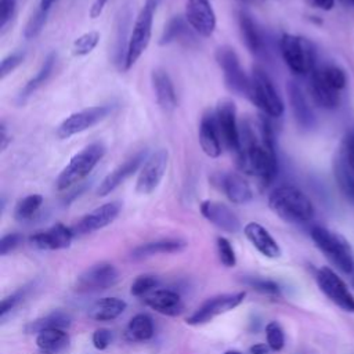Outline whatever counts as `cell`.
<instances>
[{
  "label": "cell",
  "mask_w": 354,
  "mask_h": 354,
  "mask_svg": "<svg viewBox=\"0 0 354 354\" xmlns=\"http://www.w3.org/2000/svg\"><path fill=\"white\" fill-rule=\"evenodd\" d=\"M270 209L283 221L301 224L314 216V205L311 199L293 185H281L268 196Z\"/></svg>",
  "instance_id": "cell-1"
},
{
  "label": "cell",
  "mask_w": 354,
  "mask_h": 354,
  "mask_svg": "<svg viewBox=\"0 0 354 354\" xmlns=\"http://www.w3.org/2000/svg\"><path fill=\"white\" fill-rule=\"evenodd\" d=\"M310 235L315 246L337 270L344 274L354 271L353 250L344 236L321 225L313 227Z\"/></svg>",
  "instance_id": "cell-2"
},
{
  "label": "cell",
  "mask_w": 354,
  "mask_h": 354,
  "mask_svg": "<svg viewBox=\"0 0 354 354\" xmlns=\"http://www.w3.org/2000/svg\"><path fill=\"white\" fill-rule=\"evenodd\" d=\"M104 155L105 147L101 142H93L84 147L77 153H75L57 177V189L64 191L80 183L84 177H87L91 173V170L97 166V163L102 159Z\"/></svg>",
  "instance_id": "cell-3"
},
{
  "label": "cell",
  "mask_w": 354,
  "mask_h": 354,
  "mask_svg": "<svg viewBox=\"0 0 354 354\" xmlns=\"http://www.w3.org/2000/svg\"><path fill=\"white\" fill-rule=\"evenodd\" d=\"M156 6H158V0H145L144 6L141 7L134 21L131 33L127 40L124 59H123L124 71H129L137 62V59L142 55V53L147 50L151 41Z\"/></svg>",
  "instance_id": "cell-4"
},
{
  "label": "cell",
  "mask_w": 354,
  "mask_h": 354,
  "mask_svg": "<svg viewBox=\"0 0 354 354\" xmlns=\"http://www.w3.org/2000/svg\"><path fill=\"white\" fill-rule=\"evenodd\" d=\"M248 100L268 118H281L283 115V101L267 72L259 65L252 68Z\"/></svg>",
  "instance_id": "cell-5"
},
{
  "label": "cell",
  "mask_w": 354,
  "mask_h": 354,
  "mask_svg": "<svg viewBox=\"0 0 354 354\" xmlns=\"http://www.w3.org/2000/svg\"><path fill=\"white\" fill-rule=\"evenodd\" d=\"M281 55L286 66L297 76L310 75L315 68V50L306 37L283 33L279 39Z\"/></svg>",
  "instance_id": "cell-6"
},
{
  "label": "cell",
  "mask_w": 354,
  "mask_h": 354,
  "mask_svg": "<svg viewBox=\"0 0 354 354\" xmlns=\"http://www.w3.org/2000/svg\"><path fill=\"white\" fill-rule=\"evenodd\" d=\"M216 61L223 72L227 88L241 97H249L250 76L243 71L236 51L230 46H221L216 51Z\"/></svg>",
  "instance_id": "cell-7"
},
{
  "label": "cell",
  "mask_w": 354,
  "mask_h": 354,
  "mask_svg": "<svg viewBox=\"0 0 354 354\" xmlns=\"http://www.w3.org/2000/svg\"><path fill=\"white\" fill-rule=\"evenodd\" d=\"M115 109V105L112 104H104V105H93L84 109H80L77 112L71 113L66 116L59 126L57 127V136L61 140L69 138L75 134L83 133L104 119H106Z\"/></svg>",
  "instance_id": "cell-8"
},
{
  "label": "cell",
  "mask_w": 354,
  "mask_h": 354,
  "mask_svg": "<svg viewBox=\"0 0 354 354\" xmlns=\"http://www.w3.org/2000/svg\"><path fill=\"white\" fill-rule=\"evenodd\" d=\"M245 296H246V292H234V293H223V295L209 297L187 318L185 322L194 326L207 324L217 315H221L224 313H228L236 308L245 300Z\"/></svg>",
  "instance_id": "cell-9"
},
{
  "label": "cell",
  "mask_w": 354,
  "mask_h": 354,
  "mask_svg": "<svg viewBox=\"0 0 354 354\" xmlns=\"http://www.w3.org/2000/svg\"><path fill=\"white\" fill-rule=\"evenodd\" d=\"M169 165V152L165 148H160L151 153L138 171L136 181V191L141 195L152 194L160 184L162 178L166 174Z\"/></svg>",
  "instance_id": "cell-10"
},
{
  "label": "cell",
  "mask_w": 354,
  "mask_h": 354,
  "mask_svg": "<svg viewBox=\"0 0 354 354\" xmlns=\"http://www.w3.org/2000/svg\"><path fill=\"white\" fill-rule=\"evenodd\" d=\"M315 281L321 292L337 307L347 313H354V296L344 281L329 267H321L315 274Z\"/></svg>",
  "instance_id": "cell-11"
},
{
  "label": "cell",
  "mask_w": 354,
  "mask_h": 354,
  "mask_svg": "<svg viewBox=\"0 0 354 354\" xmlns=\"http://www.w3.org/2000/svg\"><path fill=\"white\" fill-rule=\"evenodd\" d=\"M119 271L112 263L100 261L87 267L75 281V290L88 293L100 292L116 283Z\"/></svg>",
  "instance_id": "cell-12"
},
{
  "label": "cell",
  "mask_w": 354,
  "mask_h": 354,
  "mask_svg": "<svg viewBox=\"0 0 354 354\" xmlns=\"http://www.w3.org/2000/svg\"><path fill=\"white\" fill-rule=\"evenodd\" d=\"M218 131L223 144L234 153H238L241 138H239V123L236 119V106L230 98H223L217 102L214 109Z\"/></svg>",
  "instance_id": "cell-13"
},
{
  "label": "cell",
  "mask_w": 354,
  "mask_h": 354,
  "mask_svg": "<svg viewBox=\"0 0 354 354\" xmlns=\"http://www.w3.org/2000/svg\"><path fill=\"white\" fill-rule=\"evenodd\" d=\"M185 19L203 37H210L216 29V14L209 0H185Z\"/></svg>",
  "instance_id": "cell-14"
},
{
  "label": "cell",
  "mask_w": 354,
  "mask_h": 354,
  "mask_svg": "<svg viewBox=\"0 0 354 354\" xmlns=\"http://www.w3.org/2000/svg\"><path fill=\"white\" fill-rule=\"evenodd\" d=\"M120 209H122V205L115 201L106 202V203L93 209L91 212L84 214L75 224V227H72L73 234L84 235V234H90V232L98 231V230L109 225L111 223H113L116 220V217L120 213Z\"/></svg>",
  "instance_id": "cell-15"
},
{
  "label": "cell",
  "mask_w": 354,
  "mask_h": 354,
  "mask_svg": "<svg viewBox=\"0 0 354 354\" xmlns=\"http://www.w3.org/2000/svg\"><path fill=\"white\" fill-rule=\"evenodd\" d=\"M147 158H148L147 151L141 149L140 152L134 153L131 158H129L127 160H124L123 163L116 166L111 173H108L102 178V181L97 187V195L98 196H106L108 194L115 191L122 183H124L138 169H141V166L144 165Z\"/></svg>",
  "instance_id": "cell-16"
},
{
  "label": "cell",
  "mask_w": 354,
  "mask_h": 354,
  "mask_svg": "<svg viewBox=\"0 0 354 354\" xmlns=\"http://www.w3.org/2000/svg\"><path fill=\"white\" fill-rule=\"evenodd\" d=\"M75 234L73 230L62 223H57L46 231L36 232L29 236L32 246L40 250H59L71 246Z\"/></svg>",
  "instance_id": "cell-17"
},
{
  "label": "cell",
  "mask_w": 354,
  "mask_h": 354,
  "mask_svg": "<svg viewBox=\"0 0 354 354\" xmlns=\"http://www.w3.org/2000/svg\"><path fill=\"white\" fill-rule=\"evenodd\" d=\"M199 207L202 216L217 228L230 234H235L241 230V221L238 216L227 205L217 201L206 199L202 201Z\"/></svg>",
  "instance_id": "cell-18"
},
{
  "label": "cell",
  "mask_w": 354,
  "mask_h": 354,
  "mask_svg": "<svg viewBox=\"0 0 354 354\" xmlns=\"http://www.w3.org/2000/svg\"><path fill=\"white\" fill-rule=\"evenodd\" d=\"M199 144L202 151L209 158H218L223 151V141L217 126L216 112L212 109H207L203 112L201 122H199V130H198Z\"/></svg>",
  "instance_id": "cell-19"
},
{
  "label": "cell",
  "mask_w": 354,
  "mask_h": 354,
  "mask_svg": "<svg viewBox=\"0 0 354 354\" xmlns=\"http://www.w3.org/2000/svg\"><path fill=\"white\" fill-rule=\"evenodd\" d=\"M308 91L315 105L324 109H335L340 104V91L333 88L322 76L319 66L314 68L308 79Z\"/></svg>",
  "instance_id": "cell-20"
},
{
  "label": "cell",
  "mask_w": 354,
  "mask_h": 354,
  "mask_svg": "<svg viewBox=\"0 0 354 354\" xmlns=\"http://www.w3.org/2000/svg\"><path fill=\"white\" fill-rule=\"evenodd\" d=\"M151 83L159 108L166 113L173 112L177 108L178 101L170 75L162 68H155L151 72Z\"/></svg>",
  "instance_id": "cell-21"
},
{
  "label": "cell",
  "mask_w": 354,
  "mask_h": 354,
  "mask_svg": "<svg viewBox=\"0 0 354 354\" xmlns=\"http://www.w3.org/2000/svg\"><path fill=\"white\" fill-rule=\"evenodd\" d=\"M144 301L156 313L169 317L180 315L184 311L181 296L171 289H155L144 296Z\"/></svg>",
  "instance_id": "cell-22"
},
{
  "label": "cell",
  "mask_w": 354,
  "mask_h": 354,
  "mask_svg": "<svg viewBox=\"0 0 354 354\" xmlns=\"http://www.w3.org/2000/svg\"><path fill=\"white\" fill-rule=\"evenodd\" d=\"M243 234L248 241L266 257L277 259L281 256V248L274 236L259 223L250 221L243 227Z\"/></svg>",
  "instance_id": "cell-23"
},
{
  "label": "cell",
  "mask_w": 354,
  "mask_h": 354,
  "mask_svg": "<svg viewBox=\"0 0 354 354\" xmlns=\"http://www.w3.org/2000/svg\"><path fill=\"white\" fill-rule=\"evenodd\" d=\"M220 188L230 202L245 205L253 199V189L249 183L238 173H225L220 177Z\"/></svg>",
  "instance_id": "cell-24"
},
{
  "label": "cell",
  "mask_w": 354,
  "mask_h": 354,
  "mask_svg": "<svg viewBox=\"0 0 354 354\" xmlns=\"http://www.w3.org/2000/svg\"><path fill=\"white\" fill-rule=\"evenodd\" d=\"M187 243L183 239H176V238H167V239H158V241H151L145 242L142 245H138L131 250V259L133 260H142L148 259L156 254H171V253H178L185 249Z\"/></svg>",
  "instance_id": "cell-25"
},
{
  "label": "cell",
  "mask_w": 354,
  "mask_h": 354,
  "mask_svg": "<svg viewBox=\"0 0 354 354\" xmlns=\"http://www.w3.org/2000/svg\"><path fill=\"white\" fill-rule=\"evenodd\" d=\"M288 95H289V102L292 106L293 116L297 122V124L303 129H310L314 126V113L300 88V86L296 82H289L288 83Z\"/></svg>",
  "instance_id": "cell-26"
},
{
  "label": "cell",
  "mask_w": 354,
  "mask_h": 354,
  "mask_svg": "<svg viewBox=\"0 0 354 354\" xmlns=\"http://www.w3.org/2000/svg\"><path fill=\"white\" fill-rule=\"evenodd\" d=\"M238 26L242 41L245 43L246 48L252 54L259 55L264 48V40L256 21L252 18L249 12L241 10L238 11Z\"/></svg>",
  "instance_id": "cell-27"
},
{
  "label": "cell",
  "mask_w": 354,
  "mask_h": 354,
  "mask_svg": "<svg viewBox=\"0 0 354 354\" xmlns=\"http://www.w3.org/2000/svg\"><path fill=\"white\" fill-rule=\"evenodd\" d=\"M55 58H57L55 53H50V54L44 58V61H43L40 69L36 72V75H35L33 77H30V79L25 83V86L19 90L18 97H17V102H18L19 105L25 104V102L28 101V98H29L37 88H40V87L47 82V79L50 77V75H51V72H53V69H54Z\"/></svg>",
  "instance_id": "cell-28"
},
{
  "label": "cell",
  "mask_w": 354,
  "mask_h": 354,
  "mask_svg": "<svg viewBox=\"0 0 354 354\" xmlns=\"http://www.w3.org/2000/svg\"><path fill=\"white\" fill-rule=\"evenodd\" d=\"M124 300L118 297H102L93 303L88 308V317L94 321H112L126 310Z\"/></svg>",
  "instance_id": "cell-29"
},
{
  "label": "cell",
  "mask_w": 354,
  "mask_h": 354,
  "mask_svg": "<svg viewBox=\"0 0 354 354\" xmlns=\"http://www.w3.org/2000/svg\"><path fill=\"white\" fill-rule=\"evenodd\" d=\"M71 321L72 318L68 313L55 310L41 318L30 321L25 326V330L29 333H40L46 329H68L71 326Z\"/></svg>",
  "instance_id": "cell-30"
},
{
  "label": "cell",
  "mask_w": 354,
  "mask_h": 354,
  "mask_svg": "<svg viewBox=\"0 0 354 354\" xmlns=\"http://www.w3.org/2000/svg\"><path fill=\"white\" fill-rule=\"evenodd\" d=\"M69 343V335L65 329H46L37 333L36 344L37 347L48 354L58 353Z\"/></svg>",
  "instance_id": "cell-31"
},
{
  "label": "cell",
  "mask_w": 354,
  "mask_h": 354,
  "mask_svg": "<svg viewBox=\"0 0 354 354\" xmlns=\"http://www.w3.org/2000/svg\"><path fill=\"white\" fill-rule=\"evenodd\" d=\"M127 333L133 340L147 342L153 336V322L148 314H136L127 325Z\"/></svg>",
  "instance_id": "cell-32"
},
{
  "label": "cell",
  "mask_w": 354,
  "mask_h": 354,
  "mask_svg": "<svg viewBox=\"0 0 354 354\" xmlns=\"http://www.w3.org/2000/svg\"><path fill=\"white\" fill-rule=\"evenodd\" d=\"M185 22H187V19L180 17V15H176V17L170 18L169 22L163 28L162 36L159 39V44L166 46V44H170L176 40H181L183 36L188 32Z\"/></svg>",
  "instance_id": "cell-33"
},
{
  "label": "cell",
  "mask_w": 354,
  "mask_h": 354,
  "mask_svg": "<svg viewBox=\"0 0 354 354\" xmlns=\"http://www.w3.org/2000/svg\"><path fill=\"white\" fill-rule=\"evenodd\" d=\"M41 205H43V196L41 195H39V194L28 195V196L19 199L17 202L15 209H14V216L19 221L29 220L37 213V210L40 209Z\"/></svg>",
  "instance_id": "cell-34"
},
{
  "label": "cell",
  "mask_w": 354,
  "mask_h": 354,
  "mask_svg": "<svg viewBox=\"0 0 354 354\" xmlns=\"http://www.w3.org/2000/svg\"><path fill=\"white\" fill-rule=\"evenodd\" d=\"M100 37L101 36L97 30H90V32L80 35L79 37L75 39V41L72 44V54L76 57L88 55L97 47Z\"/></svg>",
  "instance_id": "cell-35"
},
{
  "label": "cell",
  "mask_w": 354,
  "mask_h": 354,
  "mask_svg": "<svg viewBox=\"0 0 354 354\" xmlns=\"http://www.w3.org/2000/svg\"><path fill=\"white\" fill-rule=\"evenodd\" d=\"M242 281H243V283H246L248 286L253 288L254 290H257L263 295L281 296V288L272 279H267V278H261V277H246Z\"/></svg>",
  "instance_id": "cell-36"
},
{
  "label": "cell",
  "mask_w": 354,
  "mask_h": 354,
  "mask_svg": "<svg viewBox=\"0 0 354 354\" xmlns=\"http://www.w3.org/2000/svg\"><path fill=\"white\" fill-rule=\"evenodd\" d=\"M159 285V279L152 275V274H142V275H138L131 286H130V293L136 297H144L145 295H148L149 292L155 290Z\"/></svg>",
  "instance_id": "cell-37"
},
{
  "label": "cell",
  "mask_w": 354,
  "mask_h": 354,
  "mask_svg": "<svg viewBox=\"0 0 354 354\" xmlns=\"http://www.w3.org/2000/svg\"><path fill=\"white\" fill-rule=\"evenodd\" d=\"M319 71H321L322 76L325 77V80L337 91H340L346 87L347 77L342 68H339L336 65H324V66H319Z\"/></svg>",
  "instance_id": "cell-38"
},
{
  "label": "cell",
  "mask_w": 354,
  "mask_h": 354,
  "mask_svg": "<svg viewBox=\"0 0 354 354\" xmlns=\"http://www.w3.org/2000/svg\"><path fill=\"white\" fill-rule=\"evenodd\" d=\"M266 339L270 350L281 351L285 346V333L277 321H271L266 326Z\"/></svg>",
  "instance_id": "cell-39"
},
{
  "label": "cell",
  "mask_w": 354,
  "mask_h": 354,
  "mask_svg": "<svg viewBox=\"0 0 354 354\" xmlns=\"http://www.w3.org/2000/svg\"><path fill=\"white\" fill-rule=\"evenodd\" d=\"M47 14H48V11H44L41 8H39L37 11L33 12V15L28 19L25 29H24L25 39H35L43 30L46 21H47Z\"/></svg>",
  "instance_id": "cell-40"
},
{
  "label": "cell",
  "mask_w": 354,
  "mask_h": 354,
  "mask_svg": "<svg viewBox=\"0 0 354 354\" xmlns=\"http://www.w3.org/2000/svg\"><path fill=\"white\" fill-rule=\"evenodd\" d=\"M216 246H217V254L221 264L224 267H234L236 264V254L231 242L224 236H218L216 239Z\"/></svg>",
  "instance_id": "cell-41"
},
{
  "label": "cell",
  "mask_w": 354,
  "mask_h": 354,
  "mask_svg": "<svg viewBox=\"0 0 354 354\" xmlns=\"http://www.w3.org/2000/svg\"><path fill=\"white\" fill-rule=\"evenodd\" d=\"M26 290H28V288L24 286V288H21V289L12 292L11 295L6 296V297L1 300V304H0V318H1V319H4L6 315H7L11 310H14V308L24 300V297H25V295H26Z\"/></svg>",
  "instance_id": "cell-42"
},
{
  "label": "cell",
  "mask_w": 354,
  "mask_h": 354,
  "mask_svg": "<svg viewBox=\"0 0 354 354\" xmlns=\"http://www.w3.org/2000/svg\"><path fill=\"white\" fill-rule=\"evenodd\" d=\"M25 59V53L24 51H15L8 54L7 57H4L1 59V66H0V75L1 79H4L7 75L12 73V71H15Z\"/></svg>",
  "instance_id": "cell-43"
},
{
  "label": "cell",
  "mask_w": 354,
  "mask_h": 354,
  "mask_svg": "<svg viewBox=\"0 0 354 354\" xmlns=\"http://www.w3.org/2000/svg\"><path fill=\"white\" fill-rule=\"evenodd\" d=\"M17 8V0H0V30L6 32Z\"/></svg>",
  "instance_id": "cell-44"
},
{
  "label": "cell",
  "mask_w": 354,
  "mask_h": 354,
  "mask_svg": "<svg viewBox=\"0 0 354 354\" xmlns=\"http://www.w3.org/2000/svg\"><path fill=\"white\" fill-rule=\"evenodd\" d=\"M22 242V235L18 232H10L1 236L0 239V254L6 256L17 249Z\"/></svg>",
  "instance_id": "cell-45"
},
{
  "label": "cell",
  "mask_w": 354,
  "mask_h": 354,
  "mask_svg": "<svg viewBox=\"0 0 354 354\" xmlns=\"http://www.w3.org/2000/svg\"><path fill=\"white\" fill-rule=\"evenodd\" d=\"M91 342H93V346L102 351L105 348H108V346L111 344L112 342V332L106 328H100L97 330H94L93 336H91Z\"/></svg>",
  "instance_id": "cell-46"
},
{
  "label": "cell",
  "mask_w": 354,
  "mask_h": 354,
  "mask_svg": "<svg viewBox=\"0 0 354 354\" xmlns=\"http://www.w3.org/2000/svg\"><path fill=\"white\" fill-rule=\"evenodd\" d=\"M339 152L344 156V159L351 165L354 169V133H350L344 137Z\"/></svg>",
  "instance_id": "cell-47"
},
{
  "label": "cell",
  "mask_w": 354,
  "mask_h": 354,
  "mask_svg": "<svg viewBox=\"0 0 354 354\" xmlns=\"http://www.w3.org/2000/svg\"><path fill=\"white\" fill-rule=\"evenodd\" d=\"M310 6L324 10V11H329L333 8L335 6V0H306Z\"/></svg>",
  "instance_id": "cell-48"
},
{
  "label": "cell",
  "mask_w": 354,
  "mask_h": 354,
  "mask_svg": "<svg viewBox=\"0 0 354 354\" xmlns=\"http://www.w3.org/2000/svg\"><path fill=\"white\" fill-rule=\"evenodd\" d=\"M108 0H94L91 7H90V17L91 18H97L101 15V12L104 11L105 6H106Z\"/></svg>",
  "instance_id": "cell-49"
},
{
  "label": "cell",
  "mask_w": 354,
  "mask_h": 354,
  "mask_svg": "<svg viewBox=\"0 0 354 354\" xmlns=\"http://www.w3.org/2000/svg\"><path fill=\"white\" fill-rule=\"evenodd\" d=\"M0 141H1V151H6L8 144L11 142V136L8 134V130H7V126H6L4 120L0 123Z\"/></svg>",
  "instance_id": "cell-50"
},
{
  "label": "cell",
  "mask_w": 354,
  "mask_h": 354,
  "mask_svg": "<svg viewBox=\"0 0 354 354\" xmlns=\"http://www.w3.org/2000/svg\"><path fill=\"white\" fill-rule=\"evenodd\" d=\"M268 344H264V343H256L250 347V354H268Z\"/></svg>",
  "instance_id": "cell-51"
},
{
  "label": "cell",
  "mask_w": 354,
  "mask_h": 354,
  "mask_svg": "<svg viewBox=\"0 0 354 354\" xmlns=\"http://www.w3.org/2000/svg\"><path fill=\"white\" fill-rule=\"evenodd\" d=\"M55 1H57V0H40V7H39V8H41V10H44V11H48L50 7H51Z\"/></svg>",
  "instance_id": "cell-52"
},
{
  "label": "cell",
  "mask_w": 354,
  "mask_h": 354,
  "mask_svg": "<svg viewBox=\"0 0 354 354\" xmlns=\"http://www.w3.org/2000/svg\"><path fill=\"white\" fill-rule=\"evenodd\" d=\"M343 4H346V6H348V4H351L353 7H354V0H340Z\"/></svg>",
  "instance_id": "cell-53"
},
{
  "label": "cell",
  "mask_w": 354,
  "mask_h": 354,
  "mask_svg": "<svg viewBox=\"0 0 354 354\" xmlns=\"http://www.w3.org/2000/svg\"><path fill=\"white\" fill-rule=\"evenodd\" d=\"M224 354H242V353L238 351V350H228V351H225Z\"/></svg>",
  "instance_id": "cell-54"
}]
</instances>
